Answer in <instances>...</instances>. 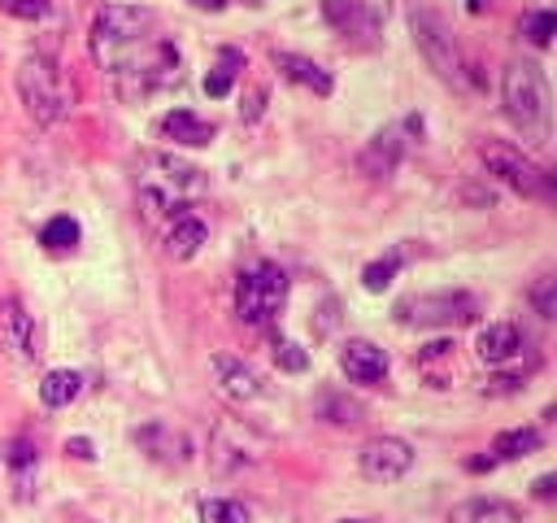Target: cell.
Returning <instances> with one entry per match:
<instances>
[{
  "label": "cell",
  "mask_w": 557,
  "mask_h": 523,
  "mask_svg": "<svg viewBox=\"0 0 557 523\" xmlns=\"http://www.w3.org/2000/svg\"><path fill=\"white\" fill-rule=\"evenodd\" d=\"M500 105L509 126L522 135V144L544 148L553 135V100H548V78L535 61H509L500 78Z\"/></svg>",
  "instance_id": "6da1fadb"
},
{
  "label": "cell",
  "mask_w": 557,
  "mask_h": 523,
  "mask_svg": "<svg viewBox=\"0 0 557 523\" xmlns=\"http://www.w3.org/2000/svg\"><path fill=\"white\" fill-rule=\"evenodd\" d=\"M178 65H183V57H178V48H174L170 39L144 35V39H135L131 48H122L104 70H109L113 92H117L122 100H148L152 92L178 83Z\"/></svg>",
  "instance_id": "7a4b0ae2"
},
{
  "label": "cell",
  "mask_w": 557,
  "mask_h": 523,
  "mask_svg": "<svg viewBox=\"0 0 557 523\" xmlns=\"http://www.w3.org/2000/svg\"><path fill=\"white\" fill-rule=\"evenodd\" d=\"M205 192V174L170 153H148L139 170V205L148 218H178L187 214V200Z\"/></svg>",
  "instance_id": "3957f363"
},
{
  "label": "cell",
  "mask_w": 557,
  "mask_h": 523,
  "mask_svg": "<svg viewBox=\"0 0 557 523\" xmlns=\"http://www.w3.org/2000/svg\"><path fill=\"white\" fill-rule=\"evenodd\" d=\"M17 96L26 105V113L39 122V126H52L61 122L70 109H74V87L65 83V74L48 61V57H22L17 65Z\"/></svg>",
  "instance_id": "277c9868"
},
{
  "label": "cell",
  "mask_w": 557,
  "mask_h": 523,
  "mask_svg": "<svg viewBox=\"0 0 557 523\" xmlns=\"http://www.w3.org/2000/svg\"><path fill=\"white\" fill-rule=\"evenodd\" d=\"M283 301H287V275L274 262H257L252 270H244L235 279V314L248 327L274 323L278 309H283Z\"/></svg>",
  "instance_id": "5b68a950"
},
{
  "label": "cell",
  "mask_w": 557,
  "mask_h": 523,
  "mask_svg": "<svg viewBox=\"0 0 557 523\" xmlns=\"http://www.w3.org/2000/svg\"><path fill=\"white\" fill-rule=\"evenodd\" d=\"M409 31H413V44L422 48L426 65L444 78V83H461V52H457V39L448 31V22L426 4V0H413L409 4Z\"/></svg>",
  "instance_id": "8992f818"
},
{
  "label": "cell",
  "mask_w": 557,
  "mask_h": 523,
  "mask_svg": "<svg viewBox=\"0 0 557 523\" xmlns=\"http://www.w3.org/2000/svg\"><path fill=\"white\" fill-rule=\"evenodd\" d=\"M157 22L152 9H139V4H104L91 22V52L100 65H109L122 48H131L135 39L148 35V26Z\"/></svg>",
  "instance_id": "52a82bcc"
},
{
  "label": "cell",
  "mask_w": 557,
  "mask_h": 523,
  "mask_svg": "<svg viewBox=\"0 0 557 523\" xmlns=\"http://www.w3.org/2000/svg\"><path fill=\"white\" fill-rule=\"evenodd\" d=\"M479 157H483L487 174H496L505 187H513L522 196H535V200H553V179L522 148H513L505 139H483L479 144Z\"/></svg>",
  "instance_id": "ba28073f"
},
{
  "label": "cell",
  "mask_w": 557,
  "mask_h": 523,
  "mask_svg": "<svg viewBox=\"0 0 557 523\" xmlns=\"http://www.w3.org/2000/svg\"><path fill=\"white\" fill-rule=\"evenodd\" d=\"M470 318H474V296H466V292L405 296L396 305V323H405V327H448V323H470Z\"/></svg>",
  "instance_id": "9c48e42d"
},
{
  "label": "cell",
  "mask_w": 557,
  "mask_h": 523,
  "mask_svg": "<svg viewBox=\"0 0 557 523\" xmlns=\"http://www.w3.org/2000/svg\"><path fill=\"white\" fill-rule=\"evenodd\" d=\"M413 466V449L400 436H374L361 445V475L374 484H392Z\"/></svg>",
  "instance_id": "30bf717a"
},
{
  "label": "cell",
  "mask_w": 557,
  "mask_h": 523,
  "mask_svg": "<svg viewBox=\"0 0 557 523\" xmlns=\"http://www.w3.org/2000/svg\"><path fill=\"white\" fill-rule=\"evenodd\" d=\"M0 340H4V349H13V357H22V362H35V353H39L35 323H30V314L22 309L17 296H4V301H0Z\"/></svg>",
  "instance_id": "8fae6325"
},
{
  "label": "cell",
  "mask_w": 557,
  "mask_h": 523,
  "mask_svg": "<svg viewBox=\"0 0 557 523\" xmlns=\"http://www.w3.org/2000/svg\"><path fill=\"white\" fill-rule=\"evenodd\" d=\"M213 375H218V392L226 397V401H257L265 388H261V375L244 362V357H226V353H218L213 357Z\"/></svg>",
  "instance_id": "7c38bea8"
},
{
  "label": "cell",
  "mask_w": 557,
  "mask_h": 523,
  "mask_svg": "<svg viewBox=\"0 0 557 523\" xmlns=\"http://www.w3.org/2000/svg\"><path fill=\"white\" fill-rule=\"evenodd\" d=\"M339 366L352 384H379L387 375V353L374 340H348L339 353Z\"/></svg>",
  "instance_id": "4fadbf2b"
},
{
  "label": "cell",
  "mask_w": 557,
  "mask_h": 523,
  "mask_svg": "<svg viewBox=\"0 0 557 523\" xmlns=\"http://www.w3.org/2000/svg\"><path fill=\"white\" fill-rule=\"evenodd\" d=\"M135 440H139V449H144L152 462H165V466H183V462L191 458L187 436H178V431L165 427V423H148V427H139Z\"/></svg>",
  "instance_id": "5bb4252c"
},
{
  "label": "cell",
  "mask_w": 557,
  "mask_h": 523,
  "mask_svg": "<svg viewBox=\"0 0 557 523\" xmlns=\"http://www.w3.org/2000/svg\"><path fill=\"white\" fill-rule=\"evenodd\" d=\"M400 153H405V139H400V131H396V126H387V131H379V135L361 148L357 166H361V174H370V179H387V174L396 170Z\"/></svg>",
  "instance_id": "9a60e30c"
},
{
  "label": "cell",
  "mask_w": 557,
  "mask_h": 523,
  "mask_svg": "<svg viewBox=\"0 0 557 523\" xmlns=\"http://www.w3.org/2000/svg\"><path fill=\"white\" fill-rule=\"evenodd\" d=\"M474 353H479L487 366H505L509 357H518V353H522V331H518V323H487V327L479 331V340H474Z\"/></svg>",
  "instance_id": "2e32d148"
},
{
  "label": "cell",
  "mask_w": 557,
  "mask_h": 523,
  "mask_svg": "<svg viewBox=\"0 0 557 523\" xmlns=\"http://www.w3.org/2000/svg\"><path fill=\"white\" fill-rule=\"evenodd\" d=\"M157 131H161L170 144H183V148H200V144L213 139V122H205V118H196V113H187V109L165 113V118L157 122Z\"/></svg>",
  "instance_id": "e0dca14e"
},
{
  "label": "cell",
  "mask_w": 557,
  "mask_h": 523,
  "mask_svg": "<svg viewBox=\"0 0 557 523\" xmlns=\"http://www.w3.org/2000/svg\"><path fill=\"white\" fill-rule=\"evenodd\" d=\"M448 523H522V514L505 497H474V501H461L448 514Z\"/></svg>",
  "instance_id": "ac0fdd59"
},
{
  "label": "cell",
  "mask_w": 557,
  "mask_h": 523,
  "mask_svg": "<svg viewBox=\"0 0 557 523\" xmlns=\"http://www.w3.org/2000/svg\"><path fill=\"white\" fill-rule=\"evenodd\" d=\"M209 240V227L196 218V214H178L174 222H170V231H165V253L170 257H178V262H187V257H196V248Z\"/></svg>",
  "instance_id": "d6986e66"
},
{
  "label": "cell",
  "mask_w": 557,
  "mask_h": 523,
  "mask_svg": "<svg viewBox=\"0 0 557 523\" xmlns=\"http://www.w3.org/2000/svg\"><path fill=\"white\" fill-rule=\"evenodd\" d=\"M274 65L292 78V83H300V87H309V92H318V96H331V74L318 65V61H309V57H296V52H274Z\"/></svg>",
  "instance_id": "ffe728a7"
},
{
  "label": "cell",
  "mask_w": 557,
  "mask_h": 523,
  "mask_svg": "<svg viewBox=\"0 0 557 523\" xmlns=\"http://www.w3.org/2000/svg\"><path fill=\"white\" fill-rule=\"evenodd\" d=\"M413 366L418 375L426 379V388H444L448 375H453V340H431L413 353Z\"/></svg>",
  "instance_id": "44dd1931"
},
{
  "label": "cell",
  "mask_w": 557,
  "mask_h": 523,
  "mask_svg": "<svg viewBox=\"0 0 557 523\" xmlns=\"http://www.w3.org/2000/svg\"><path fill=\"white\" fill-rule=\"evenodd\" d=\"M83 392V375L78 370H48L44 375V384H39V401L48 405V410H61V405H70L74 397Z\"/></svg>",
  "instance_id": "7402d4cb"
},
{
  "label": "cell",
  "mask_w": 557,
  "mask_h": 523,
  "mask_svg": "<svg viewBox=\"0 0 557 523\" xmlns=\"http://www.w3.org/2000/svg\"><path fill=\"white\" fill-rule=\"evenodd\" d=\"M244 70V52H235V48H222L218 52V65L205 74V96H213V100H222L226 92H231V83H235V74Z\"/></svg>",
  "instance_id": "603a6c76"
},
{
  "label": "cell",
  "mask_w": 557,
  "mask_h": 523,
  "mask_svg": "<svg viewBox=\"0 0 557 523\" xmlns=\"http://www.w3.org/2000/svg\"><path fill=\"white\" fill-rule=\"evenodd\" d=\"M540 449V431L535 427H513V431H500L496 440H492V458L500 462V458H527V453H535Z\"/></svg>",
  "instance_id": "cb8c5ba5"
},
{
  "label": "cell",
  "mask_w": 557,
  "mask_h": 523,
  "mask_svg": "<svg viewBox=\"0 0 557 523\" xmlns=\"http://www.w3.org/2000/svg\"><path fill=\"white\" fill-rule=\"evenodd\" d=\"M322 17L335 26V31H361V35H370L366 31V13H361V0H322Z\"/></svg>",
  "instance_id": "d4e9b609"
},
{
  "label": "cell",
  "mask_w": 557,
  "mask_h": 523,
  "mask_svg": "<svg viewBox=\"0 0 557 523\" xmlns=\"http://www.w3.org/2000/svg\"><path fill=\"white\" fill-rule=\"evenodd\" d=\"M78 222L70 218V214H61V218H52V222H44V231H39V240H44V248H52V253H70L74 244H78Z\"/></svg>",
  "instance_id": "484cf974"
},
{
  "label": "cell",
  "mask_w": 557,
  "mask_h": 523,
  "mask_svg": "<svg viewBox=\"0 0 557 523\" xmlns=\"http://www.w3.org/2000/svg\"><path fill=\"white\" fill-rule=\"evenodd\" d=\"M200 519H205V523H252L248 506H244V501H231V497H209V501H200Z\"/></svg>",
  "instance_id": "4316f807"
},
{
  "label": "cell",
  "mask_w": 557,
  "mask_h": 523,
  "mask_svg": "<svg viewBox=\"0 0 557 523\" xmlns=\"http://www.w3.org/2000/svg\"><path fill=\"white\" fill-rule=\"evenodd\" d=\"M396 270H400V257L387 253V257H379V262H370V266L361 270V288H366V292H383V288L396 279Z\"/></svg>",
  "instance_id": "83f0119b"
},
{
  "label": "cell",
  "mask_w": 557,
  "mask_h": 523,
  "mask_svg": "<svg viewBox=\"0 0 557 523\" xmlns=\"http://www.w3.org/2000/svg\"><path fill=\"white\" fill-rule=\"evenodd\" d=\"M35 458H39V453H35V445H30L26 436L9 440V449H4V462H9V471H13L22 484H26V471H35Z\"/></svg>",
  "instance_id": "f1b7e54d"
},
{
  "label": "cell",
  "mask_w": 557,
  "mask_h": 523,
  "mask_svg": "<svg viewBox=\"0 0 557 523\" xmlns=\"http://www.w3.org/2000/svg\"><path fill=\"white\" fill-rule=\"evenodd\" d=\"M274 362H278V370H292V375H300L305 366H309V353L296 344V340H274Z\"/></svg>",
  "instance_id": "f546056e"
},
{
  "label": "cell",
  "mask_w": 557,
  "mask_h": 523,
  "mask_svg": "<svg viewBox=\"0 0 557 523\" xmlns=\"http://www.w3.org/2000/svg\"><path fill=\"white\" fill-rule=\"evenodd\" d=\"M553 31H557V17H553L548 9H535V13L527 17V39H531L535 48H548V44H553Z\"/></svg>",
  "instance_id": "4dcf8cb0"
},
{
  "label": "cell",
  "mask_w": 557,
  "mask_h": 523,
  "mask_svg": "<svg viewBox=\"0 0 557 523\" xmlns=\"http://www.w3.org/2000/svg\"><path fill=\"white\" fill-rule=\"evenodd\" d=\"M326 418L331 423H361V405L357 401H348V397H326Z\"/></svg>",
  "instance_id": "1f68e13d"
},
{
  "label": "cell",
  "mask_w": 557,
  "mask_h": 523,
  "mask_svg": "<svg viewBox=\"0 0 557 523\" xmlns=\"http://www.w3.org/2000/svg\"><path fill=\"white\" fill-rule=\"evenodd\" d=\"M0 9L9 17H17V22H35V17L48 13V0H0Z\"/></svg>",
  "instance_id": "d6a6232c"
},
{
  "label": "cell",
  "mask_w": 557,
  "mask_h": 523,
  "mask_svg": "<svg viewBox=\"0 0 557 523\" xmlns=\"http://www.w3.org/2000/svg\"><path fill=\"white\" fill-rule=\"evenodd\" d=\"M531 305H535L540 318H553V309H557V301H553V279H540V283L531 288Z\"/></svg>",
  "instance_id": "836d02e7"
},
{
  "label": "cell",
  "mask_w": 557,
  "mask_h": 523,
  "mask_svg": "<svg viewBox=\"0 0 557 523\" xmlns=\"http://www.w3.org/2000/svg\"><path fill=\"white\" fill-rule=\"evenodd\" d=\"M65 449H70L74 458H91V440H87V436H74V440H65Z\"/></svg>",
  "instance_id": "e575fe53"
},
{
  "label": "cell",
  "mask_w": 557,
  "mask_h": 523,
  "mask_svg": "<svg viewBox=\"0 0 557 523\" xmlns=\"http://www.w3.org/2000/svg\"><path fill=\"white\" fill-rule=\"evenodd\" d=\"M261 100H265V87H257V92L248 96V109H239V113H244V118H257V113H261Z\"/></svg>",
  "instance_id": "d590c367"
},
{
  "label": "cell",
  "mask_w": 557,
  "mask_h": 523,
  "mask_svg": "<svg viewBox=\"0 0 557 523\" xmlns=\"http://www.w3.org/2000/svg\"><path fill=\"white\" fill-rule=\"evenodd\" d=\"M191 4H196V9H205V13H222L231 0H191Z\"/></svg>",
  "instance_id": "8d00e7d4"
},
{
  "label": "cell",
  "mask_w": 557,
  "mask_h": 523,
  "mask_svg": "<svg viewBox=\"0 0 557 523\" xmlns=\"http://www.w3.org/2000/svg\"><path fill=\"white\" fill-rule=\"evenodd\" d=\"M535 497H553V475H540L535 479Z\"/></svg>",
  "instance_id": "74e56055"
},
{
  "label": "cell",
  "mask_w": 557,
  "mask_h": 523,
  "mask_svg": "<svg viewBox=\"0 0 557 523\" xmlns=\"http://www.w3.org/2000/svg\"><path fill=\"white\" fill-rule=\"evenodd\" d=\"M496 466V458L487 453V458H470V471H492Z\"/></svg>",
  "instance_id": "f35d334b"
},
{
  "label": "cell",
  "mask_w": 557,
  "mask_h": 523,
  "mask_svg": "<svg viewBox=\"0 0 557 523\" xmlns=\"http://www.w3.org/2000/svg\"><path fill=\"white\" fill-rule=\"evenodd\" d=\"M339 523H361V519H339Z\"/></svg>",
  "instance_id": "ab89813d"
}]
</instances>
